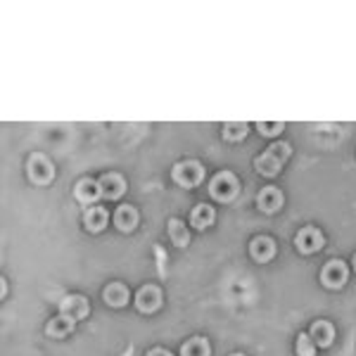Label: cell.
<instances>
[{"instance_id": "obj_9", "label": "cell", "mask_w": 356, "mask_h": 356, "mask_svg": "<svg viewBox=\"0 0 356 356\" xmlns=\"http://www.w3.org/2000/svg\"><path fill=\"white\" fill-rule=\"evenodd\" d=\"M250 254H252V259L254 261L266 264V261H271L273 257H276V242H273L271 237H266V235L254 237V240L250 242Z\"/></svg>"}, {"instance_id": "obj_22", "label": "cell", "mask_w": 356, "mask_h": 356, "mask_svg": "<svg viewBox=\"0 0 356 356\" xmlns=\"http://www.w3.org/2000/svg\"><path fill=\"white\" fill-rule=\"evenodd\" d=\"M297 354L299 356H316V342L311 340V335L302 333L297 337Z\"/></svg>"}, {"instance_id": "obj_25", "label": "cell", "mask_w": 356, "mask_h": 356, "mask_svg": "<svg viewBox=\"0 0 356 356\" xmlns=\"http://www.w3.org/2000/svg\"><path fill=\"white\" fill-rule=\"evenodd\" d=\"M354 268H356V254H354Z\"/></svg>"}, {"instance_id": "obj_15", "label": "cell", "mask_w": 356, "mask_h": 356, "mask_svg": "<svg viewBox=\"0 0 356 356\" xmlns=\"http://www.w3.org/2000/svg\"><path fill=\"white\" fill-rule=\"evenodd\" d=\"M309 335H311V340L316 342V347H330L335 340V328L330 321H316Z\"/></svg>"}, {"instance_id": "obj_26", "label": "cell", "mask_w": 356, "mask_h": 356, "mask_svg": "<svg viewBox=\"0 0 356 356\" xmlns=\"http://www.w3.org/2000/svg\"><path fill=\"white\" fill-rule=\"evenodd\" d=\"M233 356H245V354H233Z\"/></svg>"}, {"instance_id": "obj_18", "label": "cell", "mask_w": 356, "mask_h": 356, "mask_svg": "<svg viewBox=\"0 0 356 356\" xmlns=\"http://www.w3.org/2000/svg\"><path fill=\"white\" fill-rule=\"evenodd\" d=\"M105 302L115 309H121L123 304L128 302L126 285H123V283H110V285L105 287Z\"/></svg>"}, {"instance_id": "obj_11", "label": "cell", "mask_w": 356, "mask_h": 356, "mask_svg": "<svg viewBox=\"0 0 356 356\" xmlns=\"http://www.w3.org/2000/svg\"><path fill=\"white\" fill-rule=\"evenodd\" d=\"M283 204V193L278 188H273V185H266V188L259 190V195H257V207L261 211H266V214H273V211H278Z\"/></svg>"}, {"instance_id": "obj_19", "label": "cell", "mask_w": 356, "mask_h": 356, "mask_svg": "<svg viewBox=\"0 0 356 356\" xmlns=\"http://www.w3.org/2000/svg\"><path fill=\"white\" fill-rule=\"evenodd\" d=\"M180 356H209V342L207 337H190L180 347Z\"/></svg>"}, {"instance_id": "obj_13", "label": "cell", "mask_w": 356, "mask_h": 356, "mask_svg": "<svg viewBox=\"0 0 356 356\" xmlns=\"http://www.w3.org/2000/svg\"><path fill=\"white\" fill-rule=\"evenodd\" d=\"M115 226L119 230H123V233H128V230H133L138 226V211L136 207H131V204H121L117 211H115Z\"/></svg>"}, {"instance_id": "obj_6", "label": "cell", "mask_w": 356, "mask_h": 356, "mask_svg": "<svg viewBox=\"0 0 356 356\" xmlns=\"http://www.w3.org/2000/svg\"><path fill=\"white\" fill-rule=\"evenodd\" d=\"M347 278H349V268H347L344 261H340V259L328 261V264L323 266V271H321V283L326 287H330V290L342 287L344 283H347Z\"/></svg>"}, {"instance_id": "obj_3", "label": "cell", "mask_w": 356, "mask_h": 356, "mask_svg": "<svg viewBox=\"0 0 356 356\" xmlns=\"http://www.w3.org/2000/svg\"><path fill=\"white\" fill-rule=\"evenodd\" d=\"M171 176L178 185H183V188H195V185L202 183L204 169L202 164L195 162V159H185V162H178L176 167H174Z\"/></svg>"}, {"instance_id": "obj_16", "label": "cell", "mask_w": 356, "mask_h": 356, "mask_svg": "<svg viewBox=\"0 0 356 356\" xmlns=\"http://www.w3.org/2000/svg\"><path fill=\"white\" fill-rule=\"evenodd\" d=\"M214 219H216V214L209 204H198V207L190 211V224H193V228H198V230L209 228V226L214 224Z\"/></svg>"}, {"instance_id": "obj_10", "label": "cell", "mask_w": 356, "mask_h": 356, "mask_svg": "<svg viewBox=\"0 0 356 356\" xmlns=\"http://www.w3.org/2000/svg\"><path fill=\"white\" fill-rule=\"evenodd\" d=\"M74 195L81 204H93L97 202V198H102V188H100V180H93V178H81L74 188Z\"/></svg>"}, {"instance_id": "obj_8", "label": "cell", "mask_w": 356, "mask_h": 356, "mask_svg": "<svg viewBox=\"0 0 356 356\" xmlns=\"http://www.w3.org/2000/svg\"><path fill=\"white\" fill-rule=\"evenodd\" d=\"M159 304H162V292H159L157 285H145V287H141V290H138V295H136L138 311L154 313L159 309Z\"/></svg>"}, {"instance_id": "obj_24", "label": "cell", "mask_w": 356, "mask_h": 356, "mask_svg": "<svg viewBox=\"0 0 356 356\" xmlns=\"http://www.w3.org/2000/svg\"><path fill=\"white\" fill-rule=\"evenodd\" d=\"M145 356H174V354L167 352V349H162V347H154V349H150Z\"/></svg>"}, {"instance_id": "obj_20", "label": "cell", "mask_w": 356, "mask_h": 356, "mask_svg": "<svg viewBox=\"0 0 356 356\" xmlns=\"http://www.w3.org/2000/svg\"><path fill=\"white\" fill-rule=\"evenodd\" d=\"M169 237H171V242L176 247H185L190 240V233L188 228H185V224L180 219H171L169 221Z\"/></svg>"}, {"instance_id": "obj_17", "label": "cell", "mask_w": 356, "mask_h": 356, "mask_svg": "<svg viewBox=\"0 0 356 356\" xmlns=\"http://www.w3.org/2000/svg\"><path fill=\"white\" fill-rule=\"evenodd\" d=\"M107 219H110V216H107V209L88 207L84 214V226L91 230V233H97V230H102L107 226Z\"/></svg>"}, {"instance_id": "obj_1", "label": "cell", "mask_w": 356, "mask_h": 356, "mask_svg": "<svg viewBox=\"0 0 356 356\" xmlns=\"http://www.w3.org/2000/svg\"><path fill=\"white\" fill-rule=\"evenodd\" d=\"M292 150L287 143H273L271 147L264 150L259 157L254 159V169L266 178H273L281 174V169L285 167V162L290 159Z\"/></svg>"}, {"instance_id": "obj_21", "label": "cell", "mask_w": 356, "mask_h": 356, "mask_svg": "<svg viewBox=\"0 0 356 356\" xmlns=\"http://www.w3.org/2000/svg\"><path fill=\"white\" fill-rule=\"evenodd\" d=\"M245 136H247V123L245 121L224 123V138L226 141H242Z\"/></svg>"}, {"instance_id": "obj_4", "label": "cell", "mask_w": 356, "mask_h": 356, "mask_svg": "<svg viewBox=\"0 0 356 356\" xmlns=\"http://www.w3.org/2000/svg\"><path fill=\"white\" fill-rule=\"evenodd\" d=\"M27 174H29V178L34 180L36 185H45V183H50V180H53L55 167H53V162L45 157V154L36 152V154H31L29 162H27Z\"/></svg>"}, {"instance_id": "obj_7", "label": "cell", "mask_w": 356, "mask_h": 356, "mask_svg": "<svg viewBox=\"0 0 356 356\" xmlns=\"http://www.w3.org/2000/svg\"><path fill=\"white\" fill-rule=\"evenodd\" d=\"M60 313L74 318V321H81V318L88 316V299L84 295H67L60 302Z\"/></svg>"}, {"instance_id": "obj_14", "label": "cell", "mask_w": 356, "mask_h": 356, "mask_svg": "<svg viewBox=\"0 0 356 356\" xmlns=\"http://www.w3.org/2000/svg\"><path fill=\"white\" fill-rule=\"evenodd\" d=\"M76 326V321L74 318H69V316H64V313H60V316H55V318H50L48 321V326H45V333L50 335V337H67V335L74 330Z\"/></svg>"}, {"instance_id": "obj_5", "label": "cell", "mask_w": 356, "mask_h": 356, "mask_svg": "<svg viewBox=\"0 0 356 356\" xmlns=\"http://www.w3.org/2000/svg\"><path fill=\"white\" fill-rule=\"evenodd\" d=\"M323 242H326V237H323V233L316 226H304L295 235V245L302 254H313V252H318L323 247Z\"/></svg>"}, {"instance_id": "obj_2", "label": "cell", "mask_w": 356, "mask_h": 356, "mask_svg": "<svg viewBox=\"0 0 356 356\" xmlns=\"http://www.w3.org/2000/svg\"><path fill=\"white\" fill-rule=\"evenodd\" d=\"M237 188H240V183H237V178L230 171H219L209 183L211 198L219 200V202H230L237 195Z\"/></svg>"}, {"instance_id": "obj_23", "label": "cell", "mask_w": 356, "mask_h": 356, "mask_svg": "<svg viewBox=\"0 0 356 356\" xmlns=\"http://www.w3.org/2000/svg\"><path fill=\"white\" fill-rule=\"evenodd\" d=\"M283 126H285V123L283 121H259L257 123V128H259V133L261 136H278V133L283 131Z\"/></svg>"}, {"instance_id": "obj_12", "label": "cell", "mask_w": 356, "mask_h": 356, "mask_svg": "<svg viewBox=\"0 0 356 356\" xmlns=\"http://www.w3.org/2000/svg\"><path fill=\"white\" fill-rule=\"evenodd\" d=\"M100 188H102V198L119 200L126 193V180L119 176V174H105V176L100 178Z\"/></svg>"}]
</instances>
